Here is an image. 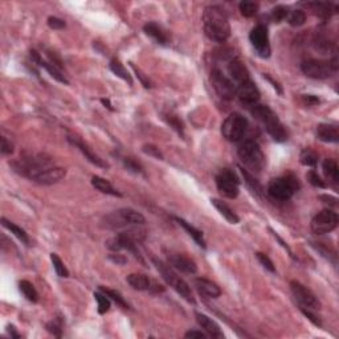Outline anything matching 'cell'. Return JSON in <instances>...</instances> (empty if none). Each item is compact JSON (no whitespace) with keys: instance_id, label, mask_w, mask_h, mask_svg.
Listing matches in <instances>:
<instances>
[{"instance_id":"1","label":"cell","mask_w":339,"mask_h":339,"mask_svg":"<svg viewBox=\"0 0 339 339\" xmlns=\"http://www.w3.org/2000/svg\"><path fill=\"white\" fill-rule=\"evenodd\" d=\"M204 33L215 43H224L231 36V25L225 11L219 6H208L203 14Z\"/></svg>"},{"instance_id":"2","label":"cell","mask_w":339,"mask_h":339,"mask_svg":"<svg viewBox=\"0 0 339 339\" xmlns=\"http://www.w3.org/2000/svg\"><path fill=\"white\" fill-rule=\"evenodd\" d=\"M257 121L262 123L265 130L268 131L269 135L276 141V142H285L288 140V131H286L285 126L282 125L281 121L279 119L277 114L272 110L270 107L266 105H253L252 110H250Z\"/></svg>"},{"instance_id":"3","label":"cell","mask_w":339,"mask_h":339,"mask_svg":"<svg viewBox=\"0 0 339 339\" xmlns=\"http://www.w3.org/2000/svg\"><path fill=\"white\" fill-rule=\"evenodd\" d=\"M151 260H153V264L155 265V268H157V270L159 272V275L162 276V279L166 281L167 285L171 286L172 289L175 290L179 296L183 297L187 302L193 304V305L196 304L195 297H193V294H192V290H191L188 284H187L184 280L180 279V277H178L176 273L172 270L170 265L164 264L163 261L159 260V258H157V257H153Z\"/></svg>"},{"instance_id":"4","label":"cell","mask_w":339,"mask_h":339,"mask_svg":"<svg viewBox=\"0 0 339 339\" xmlns=\"http://www.w3.org/2000/svg\"><path fill=\"white\" fill-rule=\"evenodd\" d=\"M301 71L306 77L313 80H325L331 77L338 71V58L331 60H317V58H307L302 61Z\"/></svg>"},{"instance_id":"5","label":"cell","mask_w":339,"mask_h":339,"mask_svg":"<svg viewBox=\"0 0 339 339\" xmlns=\"http://www.w3.org/2000/svg\"><path fill=\"white\" fill-rule=\"evenodd\" d=\"M237 154L244 166L254 172H260L265 166V155L258 143L253 140H246L240 143Z\"/></svg>"},{"instance_id":"6","label":"cell","mask_w":339,"mask_h":339,"mask_svg":"<svg viewBox=\"0 0 339 339\" xmlns=\"http://www.w3.org/2000/svg\"><path fill=\"white\" fill-rule=\"evenodd\" d=\"M301 188L298 178L293 174H286L285 176L273 179L268 184V193L273 199L286 201L292 199L294 193Z\"/></svg>"},{"instance_id":"7","label":"cell","mask_w":339,"mask_h":339,"mask_svg":"<svg viewBox=\"0 0 339 339\" xmlns=\"http://www.w3.org/2000/svg\"><path fill=\"white\" fill-rule=\"evenodd\" d=\"M248 130V119L240 113H232L225 118L222 125V134L229 142H239L243 140Z\"/></svg>"},{"instance_id":"8","label":"cell","mask_w":339,"mask_h":339,"mask_svg":"<svg viewBox=\"0 0 339 339\" xmlns=\"http://www.w3.org/2000/svg\"><path fill=\"white\" fill-rule=\"evenodd\" d=\"M105 222L109 228H121L126 225H143L146 219L138 211L131 210V208H122L119 211H115L114 214L107 215Z\"/></svg>"},{"instance_id":"9","label":"cell","mask_w":339,"mask_h":339,"mask_svg":"<svg viewBox=\"0 0 339 339\" xmlns=\"http://www.w3.org/2000/svg\"><path fill=\"white\" fill-rule=\"evenodd\" d=\"M216 187H218L219 192L222 193L223 196L228 197V199H236L240 193V178L236 175V172L224 168L216 175Z\"/></svg>"},{"instance_id":"10","label":"cell","mask_w":339,"mask_h":339,"mask_svg":"<svg viewBox=\"0 0 339 339\" xmlns=\"http://www.w3.org/2000/svg\"><path fill=\"white\" fill-rule=\"evenodd\" d=\"M339 218L336 212L331 210H323L313 218L310 223L311 231L315 235H326L332 232L338 227Z\"/></svg>"},{"instance_id":"11","label":"cell","mask_w":339,"mask_h":339,"mask_svg":"<svg viewBox=\"0 0 339 339\" xmlns=\"http://www.w3.org/2000/svg\"><path fill=\"white\" fill-rule=\"evenodd\" d=\"M210 80L215 92L219 94V97H222L223 100H232L236 96L235 84L220 69H212Z\"/></svg>"},{"instance_id":"12","label":"cell","mask_w":339,"mask_h":339,"mask_svg":"<svg viewBox=\"0 0 339 339\" xmlns=\"http://www.w3.org/2000/svg\"><path fill=\"white\" fill-rule=\"evenodd\" d=\"M290 289H292L293 296L300 304V307L310 309V310H319L321 309V302L318 301L315 294L310 289H307L306 286L302 285L298 281H290Z\"/></svg>"},{"instance_id":"13","label":"cell","mask_w":339,"mask_h":339,"mask_svg":"<svg viewBox=\"0 0 339 339\" xmlns=\"http://www.w3.org/2000/svg\"><path fill=\"white\" fill-rule=\"evenodd\" d=\"M249 40L261 58L270 57L272 49L269 44L268 28L264 24H257L249 33Z\"/></svg>"},{"instance_id":"14","label":"cell","mask_w":339,"mask_h":339,"mask_svg":"<svg viewBox=\"0 0 339 339\" xmlns=\"http://www.w3.org/2000/svg\"><path fill=\"white\" fill-rule=\"evenodd\" d=\"M236 96L245 105L253 106L260 101V90L252 80L236 86Z\"/></svg>"},{"instance_id":"15","label":"cell","mask_w":339,"mask_h":339,"mask_svg":"<svg viewBox=\"0 0 339 339\" xmlns=\"http://www.w3.org/2000/svg\"><path fill=\"white\" fill-rule=\"evenodd\" d=\"M126 281L131 286L132 289L140 290V292H143V290H150V292H163V288L161 285H158L157 282L150 280L147 277L146 275H141V273H131L126 277Z\"/></svg>"},{"instance_id":"16","label":"cell","mask_w":339,"mask_h":339,"mask_svg":"<svg viewBox=\"0 0 339 339\" xmlns=\"http://www.w3.org/2000/svg\"><path fill=\"white\" fill-rule=\"evenodd\" d=\"M65 175H66V170L65 168L53 166V167L47 168V170H44V171H41L36 176H33L32 182L43 184V186H50V184H56L60 180H62Z\"/></svg>"},{"instance_id":"17","label":"cell","mask_w":339,"mask_h":339,"mask_svg":"<svg viewBox=\"0 0 339 339\" xmlns=\"http://www.w3.org/2000/svg\"><path fill=\"white\" fill-rule=\"evenodd\" d=\"M168 265L176 270L187 273V275H195L197 272V266L195 261L180 253H168L167 254Z\"/></svg>"},{"instance_id":"18","label":"cell","mask_w":339,"mask_h":339,"mask_svg":"<svg viewBox=\"0 0 339 339\" xmlns=\"http://www.w3.org/2000/svg\"><path fill=\"white\" fill-rule=\"evenodd\" d=\"M228 73H229V80L235 84V86L240 85L245 81H249V72L246 69V66L244 65V62L240 58L232 57L229 60L228 64Z\"/></svg>"},{"instance_id":"19","label":"cell","mask_w":339,"mask_h":339,"mask_svg":"<svg viewBox=\"0 0 339 339\" xmlns=\"http://www.w3.org/2000/svg\"><path fill=\"white\" fill-rule=\"evenodd\" d=\"M31 58H32L33 62H36L39 66L45 69V71L49 73L50 77H53L56 81L61 82V84H65V85H68L69 84L68 79L65 77V75L61 72V69L57 68V66H56L54 64H52V62H49L48 60H44L39 52H36V50H31Z\"/></svg>"},{"instance_id":"20","label":"cell","mask_w":339,"mask_h":339,"mask_svg":"<svg viewBox=\"0 0 339 339\" xmlns=\"http://www.w3.org/2000/svg\"><path fill=\"white\" fill-rule=\"evenodd\" d=\"M68 142L71 143V145H73L75 147H77V149H79V150L81 151L84 155H85L86 159H88V161H89L92 164H94V166L101 167V168H109V164H107L104 159H101L97 154H94L93 151L90 150L89 146L82 142L80 138L73 137V135H68Z\"/></svg>"},{"instance_id":"21","label":"cell","mask_w":339,"mask_h":339,"mask_svg":"<svg viewBox=\"0 0 339 339\" xmlns=\"http://www.w3.org/2000/svg\"><path fill=\"white\" fill-rule=\"evenodd\" d=\"M193 286H195V289L197 290L200 296L206 297V298H218L222 294L220 288L214 281L203 279V277L193 280Z\"/></svg>"},{"instance_id":"22","label":"cell","mask_w":339,"mask_h":339,"mask_svg":"<svg viewBox=\"0 0 339 339\" xmlns=\"http://www.w3.org/2000/svg\"><path fill=\"white\" fill-rule=\"evenodd\" d=\"M195 317H196V321L197 323H199V326L203 328L208 336L218 339L224 338V334H223L222 328H220V326H219L212 318L203 314V313H197V311L195 313Z\"/></svg>"},{"instance_id":"23","label":"cell","mask_w":339,"mask_h":339,"mask_svg":"<svg viewBox=\"0 0 339 339\" xmlns=\"http://www.w3.org/2000/svg\"><path fill=\"white\" fill-rule=\"evenodd\" d=\"M317 140L326 143H336L339 141V130L338 126L332 123H321L317 126L315 130Z\"/></svg>"},{"instance_id":"24","label":"cell","mask_w":339,"mask_h":339,"mask_svg":"<svg viewBox=\"0 0 339 339\" xmlns=\"http://www.w3.org/2000/svg\"><path fill=\"white\" fill-rule=\"evenodd\" d=\"M174 220H175L176 223H178L180 227H182L184 231H186L187 233H188L191 237L193 239V241L197 244L199 246H201L203 249H206L207 248V245H206V240H204V236H203V232L200 231V229L195 228L193 225L189 224L188 222H186L184 219H180V218H174Z\"/></svg>"},{"instance_id":"25","label":"cell","mask_w":339,"mask_h":339,"mask_svg":"<svg viewBox=\"0 0 339 339\" xmlns=\"http://www.w3.org/2000/svg\"><path fill=\"white\" fill-rule=\"evenodd\" d=\"M143 31L157 44H161V45H166L167 44V35H166V32L162 29V27H159L157 23H147L143 27Z\"/></svg>"},{"instance_id":"26","label":"cell","mask_w":339,"mask_h":339,"mask_svg":"<svg viewBox=\"0 0 339 339\" xmlns=\"http://www.w3.org/2000/svg\"><path fill=\"white\" fill-rule=\"evenodd\" d=\"M90 182H92V186H93L97 191H100V192L106 193V195H111V196H118V197L122 196V193L119 192L117 188H114L113 184H111L109 180H106V179L94 175L92 176V180H90Z\"/></svg>"},{"instance_id":"27","label":"cell","mask_w":339,"mask_h":339,"mask_svg":"<svg viewBox=\"0 0 339 339\" xmlns=\"http://www.w3.org/2000/svg\"><path fill=\"white\" fill-rule=\"evenodd\" d=\"M211 203L214 204V207L220 212L223 218H225L227 222H229L231 224H239L240 223V218L236 215L235 211L232 208L229 207L228 204H225L224 201L219 199H211Z\"/></svg>"},{"instance_id":"28","label":"cell","mask_w":339,"mask_h":339,"mask_svg":"<svg viewBox=\"0 0 339 339\" xmlns=\"http://www.w3.org/2000/svg\"><path fill=\"white\" fill-rule=\"evenodd\" d=\"M322 171H323V174H325L326 179H327L328 182H339V167L338 163L334 159H331V158L325 159L323 163H322Z\"/></svg>"},{"instance_id":"29","label":"cell","mask_w":339,"mask_h":339,"mask_svg":"<svg viewBox=\"0 0 339 339\" xmlns=\"http://www.w3.org/2000/svg\"><path fill=\"white\" fill-rule=\"evenodd\" d=\"M2 225H3L6 229H8L10 232L14 233V235L16 236V237H18V239L20 240L23 244H25V245H29V237H28V235H27V232H25L24 229L20 228V227L15 224V223L7 220L6 218H2Z\"/></svg>"},{"instance_id":"30","label":"cell","mask_w":339,"mask_h":339,"mask_svg":"<svg viewBox=\"0 0 339 339\" xmlns=\"http://www.w3.org/2000/svg\"><path fill=\"white\" fill-rule=\"evenodd\" d=\"M110 71L114 73L117 77H119V79H122L123 81H126L129 85H132V79L131 76H130V73L127 72V69L123 66V64H121V61L117 60V58H113V60L110 61Z\"/></svg>"},{"instance_id":"31","label":"cell","mask_w":339,"mask_h":339,"mask_svg":"<svg viewBox=\"0 0 339 339\" xmlns=\"http://www.w3.org/2000/svg\"><path fill=\"white\" fill-rule=\"evenodd\" d=\"M307 7L313 8L315 14L322 19H328L332 14H335V8L328 3H307Z\"/></svg>"},{"instance_id":"32","label":"cell","mask_w":339,"mask_h":339,"mask_svg":"<svg viewBox=\"0 0 339 339\" xmlns=\"http://www.w3.org/2000/svg\"><path fill=\"white\" fill-rule=\"evenodd\" d=\"M19 289L24 294V297L31 302H37L39 301V293L35 289V286L27 280H22L19 282Z\"/></svg>"},{"instance_id":"33","label":"cell","mask_w":339,"mask_h":339,"mask_svg":"<svg viewBox=\"0 0 339 339\" xmlns=\"http://www.w3.org/2000/svg\"><path fill=\"white\" fill-rule=\"evenodd\" d=\"M258 8H260L258 3H256V2H250V0H243V2L239 4L240 12H241V15L245 16V18H253L254 15L258 12Z\"/></svg>"},{"instance_id":"34","label":"cell","mask_w":339,"mask_h":339,"mask_svg":"<svg viewBox=\"0 0 339 339\" xmlns=\"http://www.w3.org/2000/svg\"><path fill=\"white\" fill-rule=\"evenodd\" d=\"M50 261H52V265H53L54 272H56V275H57L58 277H61V279H66V277H69L68 269H66L65 264L62 262V260L58 257L57 254L50 253Z\"/></svg>"},{"instance_id":"35","label":"cell","mask_w":339,"mask_h":339,"mask_svg":"<svg viewBox=\"0 0 339 339\" xmlns=\"http://www.w3.org/2000/svg\"><path fill=\"white\" fill-rule=\"evenodd\" d=\"M100 290L104 294H106L110 300H113L114 302H117V305H119L121 307H123V309H129V304L126 302L125 298L121 296V293H118L117 290H113V289H109V288H104V286H100Z\"/></svg>"},{"instance_id":"36","label":"cell","mask_w":339,"mask_h":339,"mask_svg":"<svg viewBox=\"0 0 339 339\" xmlns=\"http://www.w3.org/2000/svg\"><path fill=\"white\" fill-rule=\"evenodd\" d=\"M62 327H64L62 317L53 318L52 321L48 322L47 325H45V328H47L48 331H49L52 335L57 336V338H61V335H62Z\"/></svg>"},{"instance_id":"37","label":"cell","mask_w":339,"mask_h":339,"mask_svg":"<svg viewBox=\"0 0 339 339\" xmlns=\"http://www.w3.org/2000/svg\"><path fill=\"white\" fill-rule=\"evenodd\" d=\"M300 162L307 167H314L318 163V155L310 149H304L300 154Z\"/></svg>"},{"instance_id":"38","label":"cell","mask_w":339,"mask_h":339,"mask_svg":"<svg viewBox=\"0 0 339 339\" xmlns=\"http://www.w3.org/2000/svg\"><path fill=\"white\" fill-rule=\"evenodd\" d=\"M94 298H96L97 304H98V313L100 314H105V313H107V311L110 310V298L106 296V294H104V293L101 292H96L94 293Z\"/></svg>"},{"instance_id":"39","label":"cell","mask_w":339,"mask_h":339,"mask_svg":"<svg viewBox=\"0 0 339 339\" xmlns=\"http://www.w3.org/2000/svg\"><path fill=\"white\" fill-rule=\"evenodd\" d=\"M239 170H240V172H241V175H243L244 180H245L246 186L249 187V188L252 189L253 192L261 193V191H262V187H261V184L258 183L257 179H254L253 176L250 175L249 172L246 171V170H244L243 167H239Z\"/></svg>"},{"instance_id":"40","label":"cell","mask_w":339,"mask_h":339,"mask_svg":"<svg viewBox=\"0 0 339 339\" xmlns=\"http://www.w3.org/2000/svg\"><path fill=\"white\" fill-rule=\"evenodd\" d=\"M288 20H289V24L292 27H301L306 22V14L302 10H294V11L289 12Z\"/></svg>"},{"instance_id":"41","label":"cell","mask_w":339,"mask_h":339,"mask_svg":"<svg viewBox=\"0 0 339 339\" xmlns=\"http://www.w3.org/2000/svg\"><path fill=\"white\" fill-rule=\"evenodd\" d=\"M164 119H166L168 125L171 126L174 130H176L180 135L182 137L184 135V125H183V122L180 121L175 114L167 113V114H164Z\"/></svg>"},{"instance_id":"42","label":"cell","mask_w":339,"mask_h":339,"mask_svg":"<svg viewBox=\"0 0 339 339\" xmlns=\"http://www.w3.org/2000/svg\"><path fill=\"white\" fill-rule=\"evenodd\" d=\"M122 162H123V166H125V168L127 171L132 172V174H143V167L135 161V159L127 157L123 158Z\"/></svg>"},{"instance_id":"43","label":"cell","mask_w":339,"mask_h":339,"mask_svg":"<svg viewBox=\"0 0 339 339\" xmlns=\"http://www.w3.org/2000/svg\"><path fill=\"white\" fill-rule=\"evenodd\" d=\"M289 15V10L285 6H277L276 8L272 10V19L275 20L276 23H280L282 20H285Z\"/></svg>"},{"instance_id":"44","label":"cell","mask_w":339,"mask_h":339,"mask_svg":"<svg viewBox=\"0 0 339 339\" xmlns=\"http://www.w3.org/2000/svg\"><path fill=\"white\" fill-rule=\"evenodd\" d=\"M306 176H307V180H309V183H310L311 186L317 187V188H326V187H327L325 180H323L321 176L318 175V172H315L314 170H311V171L307 172Z\"/></svg>"},{"instance_id":"45","label":"cell","mask_w":339,"mask_h":339,"mask_svg":"<svg viewBox=\"0 0 339 339\" xmlns=\"http://www.w3.org/2000/svg\"><path fill=\"white\" fill-rule=\"evenodd\" d=\"M256 257H257V260L260 261V264L262 265L265 269H268L270 273H275L276 272L275 264H273V261H272L270 258L266 256V254L261 253V252H257V253H256Z\"/></svg>"},{"instance_id":"46","label":"cell","mask_w":339,"mask_h":339,"mask_svg":"<svg viewBox=\"0 0 339 339\" xmlns=\"http://www.w3.org/2000/svg\"><path fill=\"white\" fill-rule=\"evenodd\" d=\"M142 151L145 154H147V155H150V157L157 158L159 161L163 159V154H162V151L159 150V147L154 146V145H145V146L142 147Z\"/></svg>"},{"instance_id":"47","label":"cell","mask_w":339,"mask_h":339,"mask_svg":"<svg viewBox=\"0 0 339 339\" xmlns=\"http://www.w3.org/2000/svg\"><path fill=\"white\" fill-rule=\"evenodd\" d=\"M300 309H301V311H302V314H304L305 317L309 319V321L313 322L315 326H319V327H321L322 322H321V319H319V318H318L317 315L314 314V310H310V309H305V307H300Z\"/></svg>"},{"instance_id":"48","label":"cell","mask_w":339,"mask_h":339,"mask_svg":"<svg viewBox=\"0 0 339 339\" xmlns=\"http://www.w3.org/2000/svg\"><path fill=\"white\" fill-rule=\"evenodd\" d=\"M48 25H49V28L52 29H62L65 28V22L62 19L56 18V16H49L48 18Z\"/></svg>"},{"instance_id":"49","label":"cell","mask_w":339,"mask_h":339,"mask_svg":"<svg viewBox=\"0 0 339 339\" xmlns=\"http://www.w3.org/2000/svg\"><path fill=\"white\" fill-rule=\"evenodd\" d=\"M2 153L4 155H10V154L14 153V145L6 137H2Z\"/></svg>"},{"instance_id":"50","label":"cell","mask_w":339,"mask_h":339,"mask_svg":"<svg viewBox=\"0 0 339 339\" xmlns=\"http://www.w3.org/2000/svg\"><path fill=\"white\" fill-rule=\"evenodd\" d=\"M109 260L117 265H125L126 262H127V258H126L123 254L118 253V252H114V253L109 254Z\"/></svg>"},{"instance_id":"51","label":"cell","mask_w":339,"mask_h":339,"mask_svg":"<svg viewBox=\"0 0 339 339\" xmlns=\"http://www.w3.org/2000/svg\"><path fill=\"white\" fill-rule=\"evenodd\" d=\"M319 199L322 200V203H325L328 207H336V204H338L336 203L338 199L335 196H331V195H319Z\"/></svg>"},{"instance_id":"52","label":"cell","mask_w":339,"mask_h":339,"mask_svg":"<svg viewBox=\"0 0 339 339\" xmlns=\"http://www.w3.org/2000/svg\"><path fill=\"white\" fill-rule=\"evenodd\" d=\"M184 336H186V338H191V339H193V338L204 339V338H207L208 335L203 331H197V330H189V331H187L186 334H184Z\"/></svg>"},{"instance_id":"53","label":"cell","mask_w":339,"mask_h":339,"mask_svg":"<svg viewBox=\"0 0 339 339\" xmlns=\"http://www.w3.org/2000/svg\"><path fill=\"white\" fill-rule=\"evenodd\" d=\"M304 100H305V102H306L307 105L319 104V98H317V97H314V96H311V94H307V96H304Z\"/></svg>"},{"instance_id":"54","label":"cell","mask_w":339,"mask_h":339,"mask_svg":"<svg viewBox=\"0 0 339 339\" xmlns=\"http://www.w3.org/2000/svg\"><path fill=\"white\" fill-rule=\"evenodd\" d=\"M270 232H272V233H273V236H275L276 239L279 240V241H280V244H281V245H282V246H284V248H285V249H286V250H288V252H289V254H290V256H293V254H292V250H290L289 245H288V244H286V243H285V241H284V240H282V239H281V237H280V236H279V235H277V232H275V231H272V229H270Z\"/></svg>"},{"instance_id":"55","label":"cell","mask_w":339,"mask_h":339,"mask_svg":"<svg viewBox=\"0 0 339 339\" xmlns=\"http://www.w3.org/2000/svg\"><path fill=\"white\" fill-rule=\"evenodd\" d=\"M264 77L266 80H268L269 82H272V84H273V88H275V89H277V92H279L280 94H282V89H281V88H280V85H279V84H277V82L273 81V79H272V77H269L268 75H264Z\"/></svg>"},{"instance_id":"56","label":"cell","mask_w":339,"mask_h":339,"mask_svg":"<svg viewBox=\"0 0 339 339\" xmlns=\"http://www.w3.org/2000/svg\"><path fill=\"white\" fill-rule=\"evenodd\" d=\"M101 102H102V105H104L105 107H107V109H109V110H114V109H113V106H111V104H110V101L107 100V98H101Z\"/></svg>"},{"instance_id":"57","label":"cell","mask_w":339,"mask_h":339,"mask_svg":"<svg viewBox=\"0 0 339 339\" xmlns=\"http://www.w3.org/2000/svg\"><path fill=\"white\" fill-rule=\"evenodd\" d=\"M8 332L11 334V338H20V335H19L18 332H16V330H15L14 326H11V327H8Z\"/></svg>"}]
</instances>
